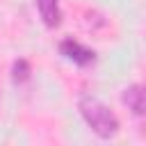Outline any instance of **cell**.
I'll use <instances>...</instances> for the list:
<instances>
[{
	"label": "cell",
	"instance_id": "1",
	"mask_svg": "<svg viewBox=\"0 0 146 146\" xmlns=\"http://www.w3.org/2000/svg\"><path fill=\"white\" fill-rule=\"evenodd\" d=\"M78 110H80L82 119L87 121V125L100 139H110V137H114L119 132V119H116V114L105 103H100L96 96L84 94L80 98V103H78Z\"/></svg>",
	"mask_w": 146,
	"mask_h": 146
},
{
	"label": "cell",
	"instance_id": "2",
	"mask_svg": "<svg viewBox=\"0 0 146 146\" xmlns=\"http://www.w3.org/2000/svg\"><path fill=\"white\" fill-rule=\"evenodd\" d=\"M59 52H62L66 59H71L73 64H78V66H87V64H91V62L96 59V52L89 50L87 46H82V43L75 41V39H64V41L59 43Z\"/></svg>",
	"mask_w": 146,
	"mask_h": 146
},
{
	"label": "cell",
	"instance_id": "3",
	"mask_svg": "<svg viewBox=\"0 0 146 146\" xmlns=\"http://www.w3.org/2000/svg\"><path fill=\"white\" fill-rule=\"evenodd\" d=\"M121 100L135 116L146 119V84H130V87H125L123 94H121Z\"/></svg>",
	"mask_w": 146,
	"mask_h": 146
},
{
	"label": "cell",
	"instance_id": "4",
	"mask_svg": "<svg viewBox=\"0 0 146 146\" xmlns=\"http://www.w3.org/2000/svg\"><path fill=\"white\" fill-rule=\"evenodd\" d=\"M36 9H39V16L46 27H57L62 23L59 0H36Z\"/></svg>",
	"mask_w": 146,
	"mask_h": 146
},
{
	"label": "cell",
	"instance_id": "5",
	"mask_svg": "<svg viewBox=\"0 0 146 146\" xmlns=\"http://www.w3.org/2000/svg\"><path fill=\"white\" fill-rule=\"evenodd\" d=\"M30 73H32V68H30V62L27 59H16L14 62V66H11V80L16 84L27 82L30 80Z\"/></svg>",
	"mask_w": 146,
	"mask_h": 146
}]
</instances>
